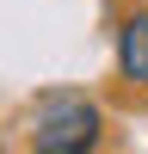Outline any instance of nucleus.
Returning a JSON list of instances; mask_svg holds the SVG:
<instances>
[{"label":"nucleus","instance_id":"obj_1","mask_svg":"<svg viewBox=\"0 0 148 154\" xmlns=\"http://www.w3.org/2000/svg\"><path fill=\"white\" fill-rule=\"evenodd\" d=\"M99 136H105L99 105L80 99V93H62V99H49V105L37 111V123H31V154H93Z\"/></svg>","mask_w":148,"mask_h":154},{"label":"nucleus","instance_id":"obj_2","mask_svg":"<svg viewBox=\"0 0 148 154\" xmlns=\"http://www.w3.org/2000/svg\"><path fill=\"white\" fill-rule=\"evenodd\" d=\"M117 68H123V80L148 86V6L117 25Z\"/></svg>","mask_w":148,"mask_h":154}]
</instances>
